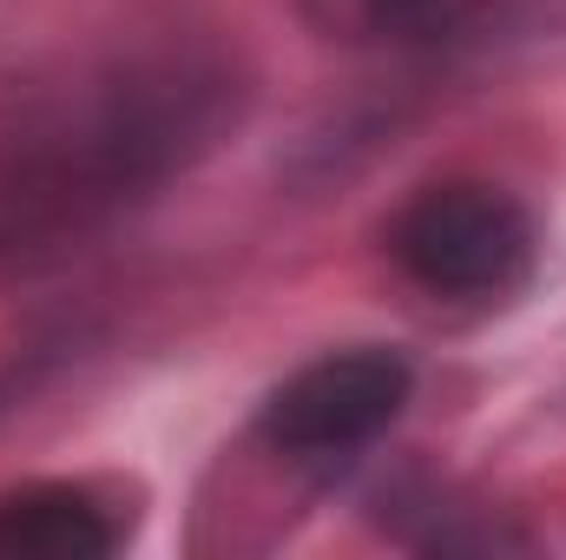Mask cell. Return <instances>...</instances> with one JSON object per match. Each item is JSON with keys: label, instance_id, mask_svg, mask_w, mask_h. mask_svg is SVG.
Segmentation results:
<instances>
[{"label": "cell", "instance_id": "obj_6", "mask_svg": "<svg viewBox=\"0 0 566 560\" xmlns=\"http://www.w3.org/2000/svg\"><path fill=\"white\" fill-rule=\"evenodd\" d=\"M40 370H46L40 356H27L20 370H7V376H0V409H13V403H20V396H27V390L40 383Z\"/></svg>", "mask_w": 566, "mask_h": 560}, {"label": "cell", "instance_id": "obj_2", "mask_svg": "<svg viewBox=\"0 0 566 560\" xmlns=\"http://www.w3.org/2000/svg\"><path fill=\"white\" fill-rule=\"evenodd\" d=\"M396 271L441 303H494L534 278L541 231L534 211L481 178L422 185L382 231Z\"/></svg>", "mask_w": 566, "mask_h": 560}, {"label": "cell", "instance_id": "obj_4", "mask_svg": "<svg viewBox=\"0 0 566 560\" xmlns=\"http://www.w3.org/2000/svg\"><path fill=\"white\" fill-rule=\"evenodd\" d=\"M119 548V521L93 488L73 481H40L0 501V554L27 560H93Z\"/></svg>", "mask_w": 566, "mask_h": 560}, {"label": "cell", "instance_id": "obj_1", "mask_svg": "<svg viewBox=\"0 0 566 560\" xmlns=\"http://www.w3.org/2000/svg\"><path fill=\"white\" fill-rule=\"evenodd\" d=\"M244 100L205 40L113 46L20 86L0 113V278L86 258L231 139Z\"/></svg>", "mask_w": 566, "mask_h": 560}, {"label": "cell", "instance_id": "obj_3", "mask_svg": "<svg viewBox=\"0 0 566 560\" xmlns=\"http://www.w3.org/2000/svg\"><path fill=\"white\" fill-rule=\"evenodd\" d=\"M409 396H416V370L402 350H382V343L329 350L264 396L258 435L290 468H343L376 435L396 428Z\"/></svg>", "mask_w": 566, "mask_h": 560}, {"label": "cell", "instance_id": "obj_5", "mask_svg": "<svg viewBox=\"0 0 566 560\" xmlns=\"http://www.w3.org/2000/svg\"><path fill=\"white\" fill-rule=\"evenodd\" d=\"M316 33L389 53H441L481 27L474 0H303Z\"/></svg>", "mask_w": 566, "mask_h": 560}]
</instances>
